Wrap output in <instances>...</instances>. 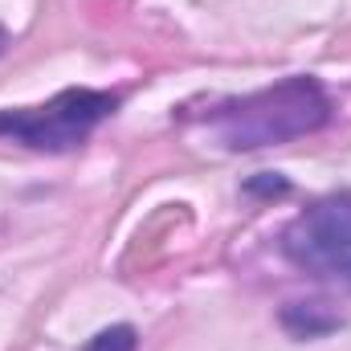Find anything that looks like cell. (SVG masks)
Masks as SVG:
<instances>
[{
	"label": "cell",
	"mask_w": 351,
	"mask_h": 351,
	"mask_svg": "<svg viewBox=\"0 0 351 351\" xmlns=\"http://www.w3.org/2000/svg\"><path fill=\"white\" fill-rule=\"evenodd\" d=\"M282 258L319 282L351 290V192L302 208L282 229Z\"/></svg>",
	"instance_id": "cell-3"
},
{
	"label": "cell",
	"mask_w": 351,
	"mask_h": 351,
	"mask_svg": "<svg viewBox=\"0 0 351 351\" xmlns=\"http://www.w3.org/2000/svg\"><path fill=\"white\" fill-rule=\"evenodd\" d=\"M286 188H290V184L278 172H262V180H250V184H245V192H265V196H282Z\"/></svg>",
	"instance_id": "cell-6"
},
{
	"label": "cell",
	"mask_w": 351,
	"mask_h": 351,
	"mask_svg": "<svg viewBox=\"0 0 351 351\" xmlns=\"http://www.w3.org/2000/svg\"><path fill=\"white\" fill-rule=\"evenodd\" d=\"M139 348V335H135V327H127V323H114V327H106V331H98L94 339H90L82 351H135Z\"/></svg>",
	"instance_id": "cell-5"
},
{
	"label": "cell",
	"mask_w": 351,
	"mask_h": 351,
	"mask_svg": "<svg viewBox=\"0 0 351 351\" xmlns=\"http://www.w3.org/2000/svg\"><path fill=\"white\" fill-rule=\"evenodd\" d=\"M282 327L294 335V339H319V335H331V331H339V315L335 311H327L323 302H286L282 306Z\"/></svg>",
	"instance_id": "cell-4"
},
{
	"label": "cell",
	"mask_w": 351,
	"mask_h": 351,
	"mask_svg": "<svg viewBox=\"0 0 351 351\" xmlns=\"http://www.w3.org/2000/svg\"><path fill=\"white\" fill-rule=\"evenodd\" d=\"M119 102L123 98L110 90H62L41 106L0 110V139H12L29 152H74L94 135L98 123H106L119 110Z\"/></svg>",
	"instance_id": "cell-2"
},
{
	"label": "cell",
	"mask_w": 351,
	"mask_h": 351,
	"mask_svg": "<svg viewBox=\"0 0 351 351\" xmlns=\"http://www.w3.org/2000/svg\"><path fill=\"white\" fill-rule=\"evenodd\" d=\"M331 110L335 106L327 90L315 78L298 74V78H286L258 94L217 102L204 114V127L229 152H258V147H278V143L323 131L331 123Z\"/></svg>",
	"instance_id": "cell-1"
},
{
	"label": "cell",
	"mask_w": 351,
	"mask_h": 351,
	"mask_svg": "<svg viewBox=\"0 0 351 351\" xmlns=\"http://www.w3.org/2000/svg\"><path fill=\"white\" fill-rule=\"evenodd\" d=\"M4 49H8V33L0 29V53H4Z\"/></svg>",
	"instance_id": "cell-7"
}]
</instances>
